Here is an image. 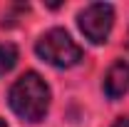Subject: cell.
I'll return each instance as SVG.
<instances>
[{
    "mask_svg": "<svg viewBox=\"0 0 129 127\" xmlns=\"http://www.w3.org/2000/svg\"><path fill=\"white\" fill-rule=\"evenodd\" d=\"M35 52L55 67H75L84 57L82 48L70 37V32L62 28H52L35 43Z\"/></svg>",
    "mask_w": 129,
    "mask_h": 127,
    "instance_id": "7a4b0ae2",
    "label": "cell"
},
{
    "mask_svg": "<svg viewBox=\"0 0 129 127\" xmlns=\"http://www.w3.org/2000/svg\"><path fill=\"white\" fill-rule=\"evenodd\" d=\"M112 127H129V117H117Z\"/></svg>",
    "mask_w": 129,
    "mask_h": 127,
    "instance_id": "8992f818",
    "label": "cell"
},
{
    "mask_svg": "<svg viewBox=\"0 0 129 127\" xmlns=\"http://www.w3.org/2000/svg\"><path fill=\"white\" fill-rule=\"evenodd\" d=\"M127 45H129V35H127Z\"/></svg>",
    "mask_w": 129,
    "mask_h": 127,
    "instance_id": "ba28073f",
    "label": "cell"
},
{
    "mask_svg": "<svg viewBox=\"0 0 129 127\" xmlns=\"http://www.w3.org/2000/svg\"><path fill=\"white\" fill-rule=\"evenodd\" d=\"M102 90L109 100H119L129 92V62L127 60H117V62L107 70Z\"/></svg>",
    "mask_w": 129,
    "mask_h": 127,
    "instance_id": "277c9868",
    "label": "cell"
},
{
    "mask_svg": "<svg viewBox=\"0 0 129 127\" xmlns=\"http://www.w3.org/2000/svg\"><path fill=\"white\" fill-rule=\"evenodd\" d=\"M8 105L20 120L25 122H40L45 120L50 110V87L37 72H25L10 85Z\"/></svg>",
    "mask_w": 129,
    "mask_h": 127,
    "instance_id": "6da1fadb",
    "label": "cell"
},
{
    "mask_svg": "<svg viewBox=\"0 0 129 127\" xmlns=\"http://www.w3.org/2000/svg\"><path fill=\"white\" fill-rule=\"evenodd\" d=\"M0 127H8V125H5V120H0Z\"/></svg>",
    "mask_w": 129,
    "mask_h": 127,
    "instance_id": "52a82bcc",
    "label": "cell"
},
{
    "mask_svg": "<svg viewBox=\"0 0 129 127\" xmlns=\"http://www.w3.org/2000/svg\"><path fill=\"white\" fill-rule=\"evenodd\" d=\"M17 65V48L13 43H0V77H5Z\"/></svg>",
    "mask_w": 129,
    "mask_h": 127,
    "instance_id": "5b68a950",
    "label": "cell"
},
{
    "mask_svg": "<svg viewBox=\"0 0 129 127\" xmlns=\"http://www.w3.org/2000/svg\"><path fill=\"white\" fill-rule=\"evenodd\" d=\"M77 23H80L82 35L89 43L102 45V43H107V37L114 28V8L109 3H89L84 10H80Z\"/></svg>",
    "mask_w": 129,
    "mask_h": 127,
    "instance_id": "3957f363",
    "label": "cell"
}]
</instances>
